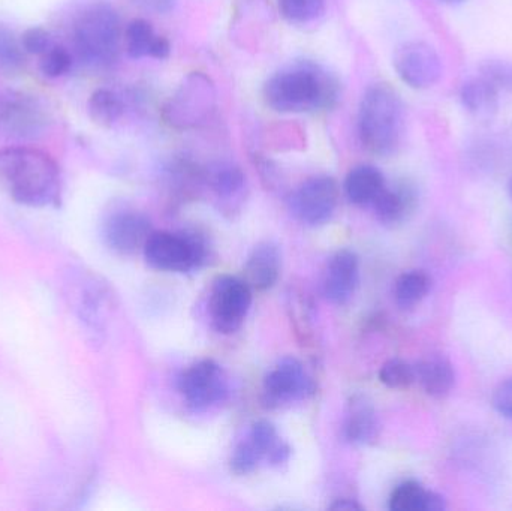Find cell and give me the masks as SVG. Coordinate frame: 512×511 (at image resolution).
<instances>
[{"instance_id": "cell-15", "label": "cell", "mask_w": 512, "mask_h": 511, "mask_svg": "<svg viewBox=\"0 0 512 511\" xmlns=\"http://www.w3.org/2000/svg\"><path fill=\"white\" fill-rule=\"evenodd\" d=\"M417 203V189L409 182H399L394 186H385L372 207L382 224L396 225L414 212Z\"/></svg>"}, {"instance_id": "cell-14", "label": "cell", "mask_w": 512, "mask_h": 511, "mask_svg": "<svg viewBox=\"0 0 512 511\" xmlns=\"http://www.w3.org/2000/svg\"><path fill=\"white\" fill-rule=\"evenodd\" d=\"M358 258L349 249H342L331 258L324 281V293L336 305H345L354 296L358 285Z\"/></svg>"}, {"instance_id": "cell-7", "label": "cell", "mask_w": 512, "mask_h": 511, "mask_svg": "<svg viewBox=\"0 0 512 511\" xmlns=\"http://www.w3.org/2000/svg\"><path fill=\"white\" fill-rule=\"evenodd\" d=\"M47 123V111L35 96L18 90L0 92V134L33 140L44 134Z\"/></svg>"}, {"instance_id": "cell-35", "label": "cell", "mask_w": 512, "mask_h": 511, "mask_svg": "<svg viewBox=\"0 0 512 511\" xmlns=\"http://www.w3.org/2000/svg\"><path fill=\"white\" fill-rule=\"evenodd\" d=\"M132 2L144 11L155 12V14H165L176 5V0H132Z\"/></svg>"}, {"instance_id": "cell-34", "label": "cell", "mask_w": 512, "mask_h": 511, "mask_svg": "<svg viewBox=\"0 0 512 511\" xmlns=\"http://www.w3.org/2000/svg\"><path fill=\"white\" fill-rule=\"evenodd\" d=\"M493 405L501 416L512 419V378L499 384L493 395Z\"/></svg>"}, {"instance_id": "cell-13", "label": "cell", "mask_w": 512, "mask_h": 511, "mask_svg": "<svg viewBox=\"0 0 512 511\" xmlns=\"http://www.w3.org/2000/svg\"><path fill=\"white\" fill-rule=\"evenodd\" d=\"M149 219L137 212H119L105 224V240L119 254H135L144 249L152 234Z\"/></svg>"}, {"instance_id": "cell-28", "label": "cell", "mask_w": 512, "mask_h": 511, "mask_svg": "<svg viewBox=\"0 0 512 511\" xmlns=\"http://www.w3.org/2000/svg\"><path fill=\"white\" fill-rule=\"evenodd\" d=\"M280 12L291 23H307L324 11V0H277Z\"/></svg>"}, {"instance_id": "cell-22", "label": "cell", "mask_w": 512, "mask_h": 511, "mask_svg": "<svg viewBox=\"0 0 512 511\" xmlns=\"http://www.w3.org/2000/svg\"><path fill=\"white\" fill-rule=\"evenodd\" d=\"M393 511H444L447 509L444 497L427 491L420 483L405 482L397 486L390 498Z\"/></svg>"}, {"instance_id": "cell-24", "label": "cell", "mask_w": 512, "mask_h": 511, "mask_svg": "<svg viewBox=\"0 0 512 511\" xmlns=\"http://www.w3.org/2000/svg\"><path fill=\"white\" fill-rule=\"evenodd\" d=\"M430 287H432V279L423 270L403 273L394 287L397 305L403 309L414 308L429 294Z\"/></svg>"}, {"instance_id": "cell-32", "label": "cell", "mask_w": 512, "mask_h": 511, "mask_svg": "<svg viewBox=\"0 0 512 511\" xmlns=\"http://www.w3.org/2000/svg\"><path fill=\"white\" fill-rule=\"evenodd\" d=\"M481 77L498 87L499 90L512 87V68L499 60H489L481 66Z\"/></svg>"}, {"instance_id": "cell-30", "label": "cell", "mask_w": 512, "mask_h": 511, "mask_svg": "<svg viewBox=\"0 0 512 511\" xmlns=\"http://www.w3.org/2000/svg\"><path fill=\"white\" fill-rule=\"evenodd\" d=\"M72 68V56L62 45L54 44L39 56V69L48 78H59Z\"/></svg>"}, {"instance_id": "cell-20", "label": "cell", "mask_w": 512, "mask_h": 511, "mask_svg": "<svg viewBox=\"0 0 512 511\" xmlns=\"http://www.w3.org/2000/svg\"><path fill=\"white\" fill-rule=\"evenodd\" d=\"M499 93L501 90L493 86L486 78H471L463 84L460 89V101L463 107L472 116L480 119H490L495 116L499 110Z\"/></svg>"}, {"instance_id": "cell-4", "label": "cell", "mask_w": 512, "mask_h": 511, "mask_svg": "<svg viewBox=\"0 0 512 511\" xmlns=\"http://www.w3.org/2000/svg\"><path fill=\"white\" fill-rule=\"evenodd\" d=\"M120 18L107 3H95L75 21L74 45L84 63L96 68L113 65L119 57Z\"/></svg>"}, {"instance_id": "cell-26", "label": "cell", "mask_w": 512, "mask_h": 511, "mask_svg": "<svg viewBox=\"0 0 512 511\" xmlns=\"http://www.w3.org/2000/svg\"><path fill=\"white\" fill-rule=\"evenodd\" d=\"M209 185L212 186L213 191L216 192L219 198L236 197L245 188V174L236 165L231 164H218L210 168Z\"/></svg>"}, {"instance_id": "cell-2", "label": "cell", "mask_w": 512, "mask_h": 511, "mask_svg": "<svg viewBox=\"0 0 512 511\" xmlns=\"http://www.w3.org/2000/svg\"><path fill=\"white\" fill-rule=\"evenodd\" d=\"M339 84L313 63H298L274 74L264 86L268 107L279 113H307L336 104Z\"/></svg>"}, {"instance_id": "cell-21", "label": "cell", "mask_w": 512, "mask_h": 511, "mask_svg": "<svg viewBox=\"0 0 512 511\" xmlns=\"http://www.w3.org/2000/svg\"><path fill=\"white\" fill-rule=\"evenodd\" d=\"M387 182L384 174L372 165H360L349 171L345 180V192L351 203L372 206L384 191Z\"/></svg>"}, {"instance_id": "cell-38", "label": "cell", "mask_w": 512, "mask_h": 511, "mask_svg": "<svg viewBox=\"0 0 512 511\" xmlns=\"http://www.w3.org/2000/svg\"><path fill=\"white\" fill-rule=\"evenodd\" d=\"M508 191H510V195L512 198V179L510 180V185H508Z\"/></svg>"}, {"instance_id": "cell-37", "label": "cell", "mask_w": 512, "mask_h": 511, "mask_svg": "<svg viewBox=\"0 0 512 511\" xmlns=\"http://www.w3.org/2000/svg\"><path fill=\"white\" fill-rule=\"evenodd\" d=\"M442 3H448V5H459V3L465 2V0H439Z\"/></svg>"}, {"instance_id": "cell-27", "label": "cell", "mask_w": 512, "mask_h": 511, "mask_svg": "<svg viewBox=\"0 0 512 511\" xmlns=\"http://www.w3.org/2000/svg\"><path fill=\"white\" fill-rule=\"evenodd\" d=\"M379 378H381L382 384L396 390L408 389L417 381L414 366L400 359L388 360L382 366Z\"/></svg>"}, {"instance_id": "cell-31", "label": "cell", "mask_w": 512, "mask_h": 511, "mask_svg": "<svg viewBox=\"0 0 512 511\" xmlns=\"http://www.w3.org/2000/svg\"><path fill=\"white\" fill-rule=\"evenodd\" d=\"M261 461V453L248 438L237 446L236 452L231 458V470L237 476H246V474L252 473Z\"/></svg>"}, {"instance_id": "cell-1", "label": "cell", "mask_w": 512, "mask_h": 511, "mask_svg": "<svg viewBox=\"0 0 512 511\" xmlns=\"http://www.w3.org/2000/svg\"><path fill=\"white\" fill-rule=\"evenodd\" d=\"M0 186L17 203L50 206L60 197L59 167L42 150L9 147L0 150Z\"/></svg>"}, {"instance_id": "cell-12", "label": "cell", "mask_w": 512, "mask_h": 511, "mask_svg": "<svg viewBox=\"0 0 512 511\" xmlns=\"http://www.w3.org/2000/svg\"><path fill=\"white\" fill-rule=\"evenodd\" d=\"M312 390V381L307 377L303 365L295 359H283L264 381V393L271 405L300 401Z\"/></svg>"}, {"instance_id": "cell-17", "label": "cell", "mask_w": 512, "mask_h": 511, "mask_svg": "<svg viewBox=\"0 0 512 511\" xmlns=\"http://www.w3.org/2000/svg\"><path fill=\"white\" fill-rule=\"evenodd\" d=\"M246 284L256 291L270 290L280 275V252L271 242L259 243L245 267Z\"/></svg>"}, {"instance_id": "cell-9", "label": "cell", "mask_w": 512, "mask_h": 511, "mask_svg": "<svg viewBox=\"0 0 512 511\" xmlns=\"http://www.w3.org/2000/svg\"><path fill=\"white\" fill-rule=\"evenodd\" d=\"M393 65L403 83L414 89H429L442 77L441 57L426 42H405L397 47Z\"/></svg>"}, {"instance_id": "cell-8", "label": "cell", "mask_w": 512, "mask_h": 511, "mask_svg": "<svg viewBox=\"0 0 512 511\" xmlns=\"http://www.w3.org/2000/svg\"><path fill=\"white\" fill-rule=\"evenodd\" d=\"M252 305V288L245 281L222 276L213 285L210 314L213 326L221 333H234L240 329Z\"/></svg>"}, {"instance_id": "cell-10", "label": "cell", "mask_w": 512, "mask_h": 511, "mask_svg": "<svg viewBox=\"0 0 512 511\" xmlns=\"http://www.w3.org/2000/svg\"><path fill=\"white\" fill-rule=\"evenodd\" d=\"M337 200L339 189L331 177H312L292 194L291 210L298 221L316 227L330 221L336 210Z\"/></svg>"}, {"instance_id": "cell-33", "label": "cell", "mask_w": 512, "mask_h": 511, "mask_svg": "<svg viewBox=\"0 0 512 511\" xmlns=\"http://www.w3.org/2000/svg\"><path fill=\"white\" fill-rule=\"evenodd\" d=\"M21 45H23L26 53L42 56L48 48L53 47L54 41L47 30L42 29V27H32L21 36Z\"/></svg>"}, {"instance_id": "cell-11", "label": "cell", "mask_w": 512, "mask_h": 511, "mask_svg": "<svg viewBox=\"0 0 512 511\" xmlns=\"http://www.w3.org/2000/svg\"><path fill=\"white\" fill-rule=\"evenodd\" d=\"M180 392L195 410L218 404L227 395V378L218 363L203 360L191 366L180 378Z\"/></svg>"}, {"instance_id": "cell-19", "label": "cell", "mask_w": 512, "mask_h": 511, "mask_svg": "<svg viewBox=\"0 0 512 511\" xmlns=\"http://www.w3.org/2000/svg\"><path fill=\"white\" fill-rule=\"evenodd\" d=\"M378 432V414L373 405L363 396L352 398L346 413V440L354 444H369L378 438Z\"/></svg>"}, {"instance_id": "cell-16", "label": "cell", "mask_w": 512, "mask_h": 511, "mask_svg": "<svg viewBox=\"0 0 512 511\" xmlns=\"http://www.w3.org/2000/svg\"><path fill=\"white\" fill-rule=\"evenodd\" d=\"M125 45L126 51L132 59L153 57V59L164 60L171 53L168 39L156 35L152 24L149 21L141 20V18L131 21L126 27Z\"/></svg>"}, {"instance_id": "cell-3", "label": "cell", "mask_w": 512, "mask_h": 511, "mask_svg": "<svg viewBox=\"0 0 512 511\" xmlns=\"http://www.w3.org/2000/svg\"><path fill=\"white\" fill-rule=\"evenodd\" d=\"M361 143L376 156H391L405 135V107L396 90L387 84L367 89L358 111Z\"/></svg>"}, {"instance_id": "cell-23", "label": "cell", "mask_w": 512, "mask_h": 511, "mask_svg": "<svg viewBox=\"0 0 512 511\" xmlns=\"http://www.w3.org/2000/svg\"><path fill=\"white\" fill-rule=\"evenodd\" d=\"M248 438L256 449L259 450L262 459L268 461V464L279 467V465L288 462L291 449H289L288 444L280 440L276 428L267 420L256 422L252 426L251 434H249Z\"/></svg>"}, {"instance_id": "cell-29", "label": "cell", "mask_w": 512, "mask_h": 511, "mask_svg": "<svg viewBox=\"0 0 512 511\" xmlns=\"http://www.w3.org/2000/svg\"><path fill=\"white\" fill-rule=\"evenodd\" d=\"M24 51L14 33L0 26V71L15 72L23 66Z\"/></svg>"}, {"instance_id": "cell-25", "label": "cell", "mask_w": 512, "mask_h": 511, "mask_svg": "<svg viewBox=\"0 0 512 511\" xmlns=\"http://www.w3.org/2000/svg\"><path fill=\"white\" fill-rule=\"evenodd\" d=\"M90 119L99 126H113L125 111L122 99L113 90L98 89L90 96L87 104Z\"/></svg>"}, {"instance_id": "cell-18", "label": "cell", "mask_w": 512, "mask_h": 511, "mask_svg": "<svg viewBox=\"0 0 512 511\" xmlns=\"http://www.w3.org/2000/svg\"><path fill=\"white\" fill-rule=\"evenodd\" d=\"M415 377L424 392L436 399L450 395L456 383L453 365L442 356H430L418 363L415 366Z\"/></svg>"}, {"instance_id": "cell-5", "label": "cell", "mask_w": 512, "mask_h": 511, "mask_svg": "<svg viewBox=\"0 0 512 511\" xmlns=\"http://www.w3.org/2000/svg\"><path fill=\"white\" fill-rule=\"evenodd\" d=\"M215 105L216 89L213 81L203 72H191L168 99L162 116L171 128L188 131L206 123Z\"/></svg>"}, {"instance_id": "cell-6", "label": "cell", "mask_w": 512, "mask_h": 511, "mask_svg": "<svg viewBox=\"0 0 512 511\" xmlns=\"http://www.w3.org/2000/svg\"><path fill=\"white\" fill-rule=\"evenodd\" d=\"M143 251L147 263L164 272H191L206 258V245L195 234L152 233Z\"/></svg>"}, {"instance_id": "cell-36", "label": "cell", "mask_w": 512, "mask_h": 511, "mask_svg": "<svg viewBox=\"0 0 512 511\" xmlns=\"http://www.w3.org/2000/svg\"><path fill=\"white\" fill-rule=\"evenodd\" d=\"M363 509L360 504L355 503L351 500H339L331 506V510L336 511H358Z\"/></svg>"}]
</instances>
